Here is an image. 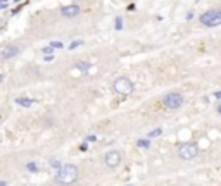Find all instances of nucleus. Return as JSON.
I'll return each mask as SVG.
<instances>
[{
  "label": "nucleus",
  "instance_id": "obj_1",
  "mask_svg": "<svg viewBox=\"0 0 221 186\" xmlns=\"http://www.w3.org/2000/svg\"><path fill=\"white\" fill-rule=\"evenodd\" d=\"M80 177V171L78 167L73 166V164H68V166H60L57 174H55V181L60 183V185H73L76 183Z\"/></svg>",
  "mask_w": 221,
  "mask_h": 186
},
{
  "label": "nucleus",
  "instance_id": "obj_2",
  "mask_svg": "<svg viewBox=\"0 0 221 186\" xmlns=\"http://www.w3.org/2000/svg\"><path fill=\"white\" fill-rule=\"evenodd\" d=\"M199 21H201V24L207 26V28L220 26V24H221V7H220V9L206 10L204 14H201V16H199Z\"/></svg>",
  "mask_w": 221,
  "mask_h": 186
},
{
  "label": "nucleus",
  "instance_id": "obj_3",
  "mask_svg": "<svg viewBox=\"0 0 221 186\" xmlns=\"http://www.w3.org/2000/svg\"><path fill=\"white\" fill-rule=\"evenodd\" d=\"M112 88L118 95H123V97H128L133 93V83H131L128 78H116L114 83H112Z\"/></svg>",
  "mask_w": 221,
  "mask_h": 186
},
{
  "label": "nucleus",
  "instance_id": "obj_4",
  "mask_svg": "<svg viewBox=\"0 0 221 186\" xmlns=\"http://www.w3.org/2000/svg\"><path fill=\"white\" fill-rule=\"evenodd\" d=\"M162 103H164V107L169 109V110H176V109L183 107V103H185V98H183V95H181V93L173 91V93L164 95V98H162Z\"/></svg>",
  "mask_w": 221,
  "mask_h": 186
},
{
  "label": "nucleus",
  "instance_id": "obj_5",
  "mask_svg": "<svg viewBox=\"0 0 221 186\" xmlns=\"http://www.w3.org/2000/svg\"><path fill=\"white\" fill-rule=\"evenodd\" d=\"M199 155V147L197 143H181L178 147V157L183 160H192Z\"/></svg>",
  "mask_w": 221,
  "mask_h": 186
},
{
  "label": "nucleus",
  "instance_id": "obj_6",
  "mask_svg": "<svg viewBox=\"0 0 221 186\" xmlns=\"http://www.w3.org/2000/svg\"><path fill=\"white\" fill-rule=\"evenodd\" d=\"M121 160H123V155H121V152H118V150H110V152H107V153H105V157H104L105 166L110 167V169L118 167L121 164Z\"/></svg>",
  "mask_w": 221,
  "mask_h": 186
},
{
  "label": "nucleus",
  "instance_id": "obj_7",
  "mask_svg": "<svg viewBox=\"0 0 221 186\" xmlns=\"http://www.w3.org/2000/svg\"><path fill=\"white\" fill-rule=\"evenodd\" d=\"M60 14H62L64 17H69V19H73V17H76V16H80V14H81V7L78 5V4L64 5V7L60 9Z\"/></svg>",
  "mask_w": 221,
  "mask_h": 186
},
{
  "label": "nucleus",
  "instance_id": "obj_8",
  "mask_svg": "<svg viewBox=\"0 0 221 186\" xmlns=\"http://www.w3.org/2000/svg\"><path fill=\"white\" fill-rule=\"evenodd\" d=\"M19 54V47L17 45H5L0 48V59L5 60V59H12Z\"/></svg>",
  "mask_w": 221,
  "mask_h": 186
},
{
  "label": "nucleus",
  "instance_id": "obj_9",
  "mask_svg": "<svg viewBox=\"0 0 221 186\" xmlns=\"http://www.w3.org/2000/svg\"><path fill=\"white\" fill-rule=\"evenodd\" d=\"M16 103L21 105V107H31V105L35 103V100H33V98H28V97H17L16 98Z\"/></svg>",
  "mask_w": 221,
  "mask_h": 186
},
{
  "label": "nucleus",
  "instance_id": "obj_10",
  "mask_svg": "<svg viewBox=\"0 0 221 186\" xmlns=\"http://www.w3.org/2000/svg\"><path fill=\"white\" fill-rule=\"evenodd\" d=\"M76 67L80 69V71H85V72H87V71H90L92 64H90V62H87V60H80V62L76 64Z\"/></svg>",
  "mask_w": 221,
  "mask_h": 186
},
{
  "label": "nucleus",
  "instance_id": "obj_11",
  "mask_svg": "<svg viewBox=\"0 0 221 186\" xmlns=\"http://www.w3.org/2000/svg\"><path fill=\"white\" fill-rule=\"evenodd\" d=\"M161 133H162V129H161V127H157V129H152V131L147 135V136H149V138H157Z\"/></svg>",
  "mask_w": 221,
  "mask_h": 186
},
{
  "label": "nucleus",
  "instance_id": "obj_12",
  "mask_svg": "<svg viewBox=\"0 0 221 186\" xmlns=\"http://www.w3.org/2000/svg\"><path fill=\"white\" fill-rule=\"evenodd\" d=\"M138 147H142V148H149L150 147V143H149V140H138V143H137Z\"/></svg>",
  "mask_w": 221,
  "mask_h": 186
},
{
  "label": "nucleus",
  "instance_id": "obj_13",
  "mask_svg": "<svg viewBox=\"0 0 221 186\" xmlns=\"http://www.w3.org/2000/svg\"><path fill=\"white\" fill-rule=\"evenodd\" d=\"M80 45H83V40H74V41H73V43L69 45V50L76 48V47H80Z\"/></svg>",
  "mask_w": 221,
  "mask_h": 186
},
{
  "label": "nucleus",
  "instance_id": "obj_14",
  "mask_svg": "<svg viewBox=\"0 0 221 186\" xmlns=\"http://www.w3.org/2000/svg\"><path fill=\"white\" fill-rule=\"evenodd\" d=\"M50 47H52V48H55V50H59V48H62V43H60V41H52Z\"/></svg>",
  "mask_w": 221,
  "mask_h": 186
},
{
  "label": "nucleus",
  "instance_id": "obj_15",
  "mask_svg": "<svg viewBox=\"0 0 221 186\" xmlns=\"http://www.w3.org/2000/svg\"><path fill=\"white\" fill-rule=\"evenodd\" d=\"M41 52H43V54H47V55H50V54H54V52H55V48H52V47H45Z\"/></svg>",
  "mask_w": 221,
  "mask_h": 186
},
{
  "label": "nucleus",
  "instance_id": "obj_16",
  "mask_svg": "<svg viewBox=\"0 0 221 186\" xmlns=\"http://www.w3.org/2000/svg\"><path fill=\"white\" fill-rule=\"evenodd\" d=\"M49 164H50V167H57V169L60 167V162H59V160H55V158H52Z\"/></svg>",
  "mask_w": 221,
  "mask_h": 186
},
{
  "label": "nucleus",
  "instance_id": "obj_17",
  "mask_svg": "<svg viewBox=\"0 0 221 186\" xmlns=\"http://www.w3.org/2000/svg\"><path fill=\"white\" fill-rule=\"evenodd\" d=\"M36 169H38V166H36L35 162H30V164H28V171H33V172H35Z\"/></svg>",
  "mask_w": 221,
  "mask_h": 186
},
{
  "label": "nucleus",
  "instance_id": "obj_18",
  "mask_svg": "<svg viewBox=\"0 0 221 186\" xmlns=\"http://www.w3.org/2000/svg\"><path fill=\"white\" fill-rule=\"evenodd\" d=\"M121 28H123V19L118 17V19H116V30H121Z\"/></svg>",
  "mask_w": 221,
  "mask_h": 186
},
{
  "label": "nucleus",
  "instance_id": "obj_19",
  "mask_svg": "<svg viewBox=\"0 0 221 186\" xmlns=\"http://www.w3.org/2000/svg\"><path fill=\"white\" fill-rule=\"evenodd\" d=\"M97 140V136H93V135H90V136H87V141H95Z\"/></svg>",
  "mask_w": 221,
  "mask_h": 186
},
{
  "label": "nucleus",
  "instance_id": "obj_20",
  "mask_svg": "<svg viewBox=\"0 0 221 186\" xmlns=\"http://www.w3.org/2000/svg\"><path fill=\"white\" fill-rule=\"evenodd\" d=\"M216 110H218V114H220V116H221V103H220V105H218V107H216Z\"/></svg>",
  "mask_w": 221,
  "mask_h": 186
},
{
  "label": "nucleus",
  "instance_id": "obj_21",
  "mask_svg": "<svg viewBox=\"0 0 221 186\" xmlns=\"http://www.w3.org/2000/svg\"><path fill=\"white\" fill-rule=\"evenodd\" d=\"M214 97H216V98H220V97H221V91H216V93H214Z\"/></svg>",
  "mask_w": 221,
  "mask_h": 186
},
{
  "label": "nucleus",
  "instance_id": "obj_22",
  "mask_svg": "<svg viewBox=\"0 0 221 186\" xmlns=\"http://www.w3.org/2000/svg\"><path fill=\"white\" fill-rule=\"evenodd\" d=\"M7 185V183H5V181H0V186H5Z\"/></svg>",
  "mask_w": 221,
  "mask_h": 186
}]
</instances>
